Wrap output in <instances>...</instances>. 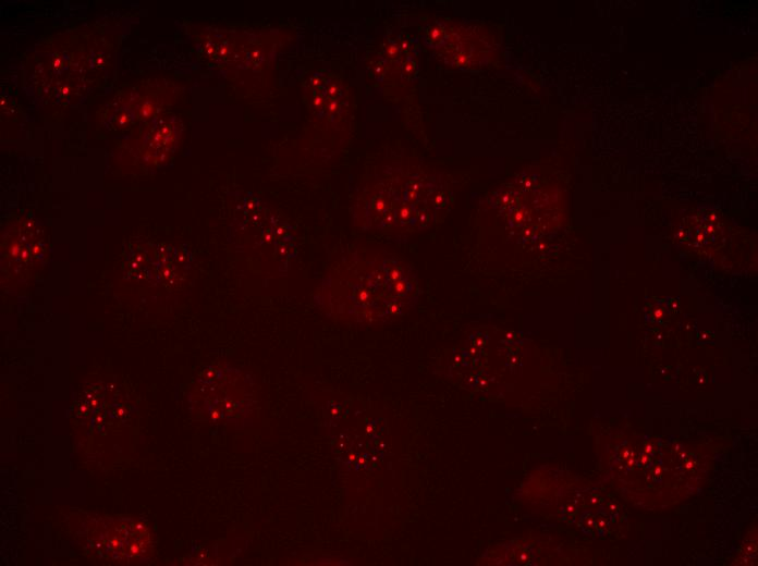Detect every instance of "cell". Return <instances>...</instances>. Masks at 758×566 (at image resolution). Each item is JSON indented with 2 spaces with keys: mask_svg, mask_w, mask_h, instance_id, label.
<instances>
[{
  "mask_svg": "<svg viewBox=\"0 0 758 566\" xmlns=\"http://www.w3.org/2000/svg\"><path fill=\"white\" fill-rule=\"evenodd\" d=\"M211 370L204 373L196 384L197 390L206 392V396L203 397L206 398L205 403L208 404L206 406L211 410L210 415L224 416L230 414L229 409L234 414V408L242 406L250 396V393H246L244 379L235 376L230 387H227L232 370L222 368Z\"/></svg>",
  "mask_w": 758,
  "mask_h": 566,
  "instance_id": "9",
  "label": "cell"
},
{
  "mask_svg": "<svg viewBox=\"0 0 758 566\" xmlns=\"http://www.w3.org/2000/svg\"><path fill=\"white\" fill-rule=\"evenodd\" d=\"M452 197L444 172L413 159L392 160L359 185L352 202L353 224L379 235L418 234L444 219Z\"/></svg>",
  "mask_w": 758,
  "mask_h": 566,
  "instance_id": "2",
  "label": "cell"
},
{
  "mask_svg": "<svg viewBox=\"0 0 758 566\" xmlns=\"http://www.w3.org/2000/svg\"><path fill=\"white\" fill-rule=\"evenodd\" d=\"M46 251L42 232L29 219L17 221L2 237V258L13 275L32 274L46 258Z\"/></svg>",
  "mask_w": 758,
  "mask_h": 566,
  "instance_id": "6",
  "label": "cell"
},
{
  "mask_svg": "<svg viewBox=\"0 0 758 566\" xmlns=\"http://www.w3.org/2000/svg\"><path fill=\"white\" fill-rule=\"evenodd\" d=\"M99 540L93 541V546L110 561L133 562L148 554L150 537L145 526L130 519L102 521Z\"/></svg>",
  "mask_w": 758,
  "mask_h": 566,
  "instance_id": "7",
  "label": "cell"
},
{
  "mask_svg": "<svg viewBox=\"0 0 758 566\" xmlns=\"http://www.w3.org/2000/svg\"><path fill=\"white\" fill-rule=\"evenodd\" d=\"M420 295L417 272L408 261L386 249L362 247L331 262L313 303L337 322L380 325L409 313Z\"/></svg>",
  "mask_w": 758,
  "mask_h": 566,
  "instance_id": "1",
  "label": "cell"
},
{
  "mask_svg": "<svg viewBox=\"0 0 758 566\" xmlns=\"http://www.w3.org/2000/svg\"><path fill=\"white\" fill-rule=\"evenodd\" d=\"M426 40L445 63L454 67L484 64L492 52L491 39L480 27L454 22H437L427 30Z\"/></svg>",
  "mask_w": 758,
  "mask_h": 566,
  "instance_id": "3",
  "label": "cell"
},
{
  "mask_svg": "<svg viewBox=\"0 0 758 566\" xmlns=\"http://www.w3.org/2000/svg\"><path fill=\"white\" fill-rule=\"evenodd\" d=\"M140 126L142 131L125 142L127 152L135 157L137 164H162L180 145L183 133L181 120L174 115H159Z\"/></svg>",
  "mask_w": 758,
  "mask_h": 566,
  "instance_id": "5",
  "label": "cell"
},
{
  "mask_svg": "<svg viewBox=\"0 0 758 566\" xmlns=\"http://www.w3.org/2000/svg\"><path fill=\"white\" fill-rule=\"evenodd\" d=\"M167 85L163 81L150 79L127 88L109 101L99 119L110 131L148 122L170 103Z\"/></svg>",
  "mask_w": 758,
  "mask_h": 566,
  "instance_id": "4",
  "label": "cell"
},
{
  "mask_svg": "<svg viewBox=\"0 0 758 566\" xmlns=\"http://www.w3.org/2000/svg\"><path fill=\"white\" fill-rule=\"evenodd\" d=\"M305 96L311 112L320 120L337 121L350 109L346 87L330 74L316 73L310 76L306 82Z\"/></svg>",
  "mask_w": 758,
  "mask_h": 566,
  "instance_id": "8",
  "label": "cell"
}]
</instances>
